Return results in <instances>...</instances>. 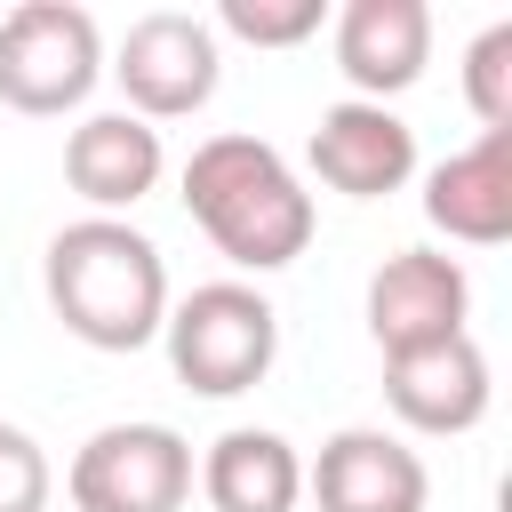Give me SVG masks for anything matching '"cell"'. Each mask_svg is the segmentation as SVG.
I'll return each mask as SVG.
<instances>
[{"label": "cell", "instance_id": "cell-1", "mask_svg": "<svg viewBox=\"0 0 512 512\" xmlns=\"http://www.w3.org/2000/svg\"><path fill=\"white\" fill-rule=\"evenodd\" d=\"M48 304L88 352H144L168 320V264L128 216H80L48 240Z\"/></svg>", "mask_w": 512, "mask_h": 512}, {"label": "cell", "instance_id": "cell-2", "mask_svg": "<svg viewBox=\"0 0 512 512\" xmlns=\"http://www.w3.org/2000/svg\"><path fill=\"white\" fill-rule=\"evenodd\" d=\"M184 208L216 240V256H232L240 272H280L312 248V192L264 136H240V128L192 144Z\"/></svg>", "mask_w": 512, "mask_h": 512}, {"label": "cell", "instance_id": "cell-3", "mask_svg": "<svg viewBox=\"0 0 512 512\" xmlns=\"http://www.w3.org/2000/svg\"><path fill=\"white\" fill-rule=\"evenodd\" d=\"M160 344H168V368L184 392L200 400H240L272 376L280 360V312L264 304V288L248 280H208L192 288L184 304H168L160 320Z\"/></svg>", "mask_w": 512, "mask_h": 512}, {"label": "cell", "instance_id": "cell-4", "mask_svg": "<svg viewBox=\"0 0 512 512\" xmlns=\"http://www.w3.org/2000/svg\"><path fill=\"white\" fill-rule=\"evenodd\" d=\"M104 80V32L80 0H24L0 16V104L56 120L80 112Z\"/></svg>", "mask_w": 512, "mask_h": 512}, {"label": "cell", "instance_id": "cell-5", "mask_svg": "<svg viewBox=\"0 0 512 512\" xmlns=\"http://www.w3.org/2000/svg\"><path fill=\"white\" fill-rule=\"evenodd\" d=\"M64 496L72 512H184L192 440L176 424H104L72 448Z\"/></svg>", "mask_w": 512, "mask_h": 512}, {"label": "cell", "instance_id": "cell-6", "mask_svg": "<svg viewBox=\"0 0 512 512\" xmlns=\"http://www.w3.org/2000/svg\"><path fill=\"white\" fill-rule=\"evenodd\" d=\"M120 80V112L136 120H184L216 96L224 80V56H216V24L208 16H184V8H152L120 32V56L104 64Z\"/></svg>", "mask_w": 512, "mask_h": 512}, {"label": "cell", "instance_id": "cell-7", "mask_svg": "<svg viewBox=\"0 0 512 512\" xmlns=\"http://www.w3.org/2000/svg\"><path fill=\"white\" fill-rule=\"evenodd\" d=\"M464 320H472V280H464L456 256L392 248L376 264V280H368V336L384 344V360L448 344V336H464Z\"/></svg>", "mask_w": 512, "mask_h": 512}, {"label": "cell", "instance_id": "cell-8", "mask_svg": "<svg viewBox=\"0 0 512 512\" xmlns=\"http://www.w3.org/2000/svg\"><path fill=\"white\" fill-rule=\"evenodd\" d=\"M304 488L320 512H424L432 504V472L400 432L376 424H344L320 440V456L304 464Z\"/></svg>", "mask_w": 512, "mask_h": 512}, {"label": "cell", "instance_id": "cell-9", "mask_svg": "<svg viewBox=\"0 0 512 512\" xmlns=\"http://www.w3.org/2000/svg\"><path fill=\"white\" fill-rule=\"evenodd\" d=\"M304 160H312V176H320L328 192H344V200H384V192H400V184L416 176V128H408L392 104L344 96V104L320 112Z\"/></svg>", "mask_w": 512, "mask_h": 512}, {"label": "cell", "instance_id": "cell-10", "mask_svg": "<svg viewBox=\"0 0 512 512\" xmlns=\"http://www.w3.org/2000/svg\"><path fill=\"white\" fill-rule=\"evenodd\" d=\"M384 400H392V416H400L408 432L448 440V432H472V424L488 416L496 376H488V352H480L472 328H464V336H448V344H424V352L384 360Z\"/></svg>", "mask_w": 512, "mask_h": 512}, {"label": "cell", "instance_id": "cell-11", "mask_svg": "<svg viewBox=\"0 0 512 512\" xmlns=\"http://www.w3.org/2000/svg\"><path fill=\"white\" fill-rule=\"evenodd\" d=\"M432 64V8L424 0H344L336 8V72L360 104L416 88Z\"/></svg>", "mask_w": 512, "mask_h": 512}, {"label": "cell", "instance_id": "cell-12", "mask_svg": "<svg viewBox=\"0 0 512 512\" xmlns=\"http://www.w3.org/2000/svg\"><path fill=\"white\" fill-rule=\"evenodd\" d=\"M424 224L464 248L512 240V128H480V144L448 152L424 176Z\"/></svg>", "mask_w": 512, "mask_h": 512}, {"label": "cell", "instance_id": "cell-13", "mask_svg": "<svg viewBox=\"0 0 512 512\" xmlns=\"http://www.w3.org/2000/svg\"><path fill=\"white\" fill-rule=\"evenodd\" d=\"M160 168H168L160 128L136 120V112H88V120L64 136V184H72L96 216L136 208V200L160 184Z\"/></svg>", "mask_w": 512, "mask_h": 512}, {"label": "cell", "instance_id": "cell-14", "mask_svg": "<svg viewBox=\"0 0 512 512\" xmlns=\"http://www.w3.org/2000/svg\"><path fill=\"white\" fill-rule=\"evenodd\" d=\"M192 480H200V496L216 512H296L304 456L280 432H264V424H232V432L208 440V456L192 464Z\"/></svg>", "mask_w": 512, "mask_h": 512}, {"label": "cell", "instance_id": "cell-15", "mask_svg": "<svg viewBox=\"0 0 512 512\" xmlns=\"http://www.w3.org/2000/svg\"><path fill=\"white\" fill-rule=\"evenodd\" d=\"M216 24L232 40H248V48H296V40H312L328 24V0H224Z\"/></svg>", "mask_w": 512, "mask_h": 512}, {"label": "cell", "instance_id": "cell-16", "mask_svg": "<svg viewBox=\"0 0 512 512\" xmlns=\"http://www.w3.org/2000/svg\"><path fill=\"white\" fill-rule=\"evenodd\" d=\"M464 104L480 128H512V24H488L464 48Z\"/></svg>", "mask_w": 512, "mask_h": 512}, {"label": "cell", "instance_id": "cell-17", "mask_svg": "<svg viewBox=\"0 0 512 512\" xmlns=\"http://www.w3.org/2000/svg\"><path fill=\"white\" fill-rule=\"evenodd\" d=\"M48 488H56V472H48L40 440L24 424H0V512H48Z\"/></svg>", "mask_w": 512, "mask_h": 512}]
</instances>
